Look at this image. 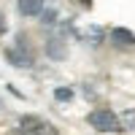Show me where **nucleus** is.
<instances>
[{"label": "nucleus", "mask_w": 135, "mask_h": 135, "mask_svg": "<svg viewBox=\"0 0 135 135\" xmlns=\"http://www.w3.org/2000/svg\"><path fill=\"white\" fill-rule=\"evenodd\" d=\"M78 3H81V6H92V0H78Z\"/></svg>", "instance_id": "obj_11"}, {"label": "nucleus", "mask_w": 135, "mask_h": 135, "mask_svg": "<svg viewBox=\"0 0 135 135\" xmlns=\"http://www.w3.org/2000/svg\"><path fill=\"white\" fill-rule=\"evenodd\" d=\"M122 124H124V130H135V108H127L122 114Z\"/></svg>", "instance_id": "obj_7"}, {"label": "nucleus", "mask_w": 135, "mask_h": 135, "mask_svg": "<svg viewBox=\"0 0 135 135\" xmlns=\"http://www.w3.org/2000/svg\"><path fill=\"white\" fill-rule=\"evenodd\" d=\"M3 32H6V19L0 16V35H3Z\"/></svg>", "instance_id": "obj_10"}, {"label": "nucleus", "mask_w": 135, "mask_h": 135, "mask_svg": "<svg viewBox=\"0 0 135 135\" xmlns=\"http://www.w3.org/2000/svg\"><path fill=\"white\" fill-rule=\"evenodd\" d=\"M86 119H89V124H92L97 132H119V130H124L122 116H116L114 111H108V108H97Z\"/></svg>", "instance_id": "obj_1"}, {"label": "nucleus", "mask_w": 135, "mask_h": 135, "mask_svg": "<svg viewBox=\"0 0 135 135\" xmlns=\"http://www.w3.org/2000/svg\"><path fill=\"white\" fill-rule=\"evenodd\" d=\"M19 127L27 130V132H32V135H60L54 124H49V122H43L38 116H22L19 119Z\"/></svg>", "instance_id": "obj_3"}, {"label": "nucleus", "mask_w": 135, "mask_h": 135, "mask_svg": "<svg viewBox=\"0 0 135 135\" xmlns=\"http://www.w3.org/2000/svg\"><path fill=\"white\" fill-rule=\"evenodd\" d=\"M43 8V0H19V14L22 16H38Z\"/></svg>", "instance_id": "obj_5"}, {"label": "nucleus", "mask_w": 135, "mask_h": 135, "mask_svg": "<svg viewBox=\"0 0 135 135\" xmlns=\"http://www.w3.org/2000/svg\"><path fill=\"white\" fill-rule=\"evenodd\" d=\"M111 41L116 46H135V32L127 27H114L111 30Z\"/></svg>", "instance_id": "obj_4"}, {"label": "nucleus", "mask_w": 135, "mask_h": 135, "mask_svg": "<svg viewBox=\"0 0 135 135\" xmlns=\"http://www.w3.org/2000/svg\"><path fill=\"white\" fill-rule=\"evenodd\" d=\"M46 51H49V57H54V60H62V57H65V49H62L60 38H49V43H46Z\"/></svg>", "instance_id": "obj_6"}, {"label": "nucleus", "mask_w": 135, "mask_h": 135, "mask_svg": "<svg viewBox=\"0 0 135 135\" xmlns=\"http://www.w3.org/2000/svg\"><path fill=\"white\" fill-rule=\"evenodd\" d=\"M25 41H27L25 35H16V46L6 49V57L11 60V65H16V68H32V54H30Z\"/></svg>", "instance_id": "obj_2"}, {"label": "nucleus", "mask_w": 135, "mask_h": 135, "mask_svg": "<svg viewBox=\"0 0 135 135\" xmlns=\"http://www.w3.org/2000/svg\"><path fill=\"white\" fill-rule=\"evenodd\" d=\"M43 25H54V11H46V14H43Z\"/></svg>", "instance_id": "obj_9"}, {"label": "nucleus", "mask_w": 135, "mask_h": 135, "mask_svg": "<svg viewBox=\"0 0 135 135\" xmlns=\"http://www.w3.org/2000/svg\"><path fill=\"white\" fill-rule=\"evenodd\" d=\"M54 97H57L60 103H68V100H73V89H68V86H60V89H54Z\"/></svg>", "instance_id": "obj_8"}]
</instances>
